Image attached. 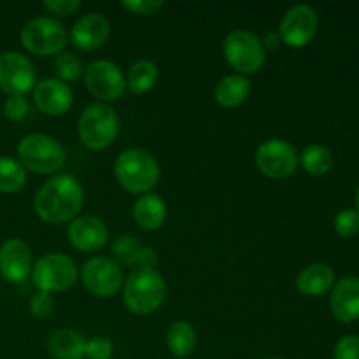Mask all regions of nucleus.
Segmentation results:
<instances>
[{
    "mask_svg": "<svg viewBox=\"0 0 359 359\" xmlns=\"http://www.w3.org/2000/svg\"><path fill=\"white\" fill-rule=\"evenodd\" d=\"M84 205V189L70 174L53 175L41 186L34 198V210L39 219L49 224L74 221Z\"/></svg>",
    "mask_w": 359,
    "mask_h": 359,
    "instance_id": "1",
    "label": "nucleus"
},
{
    "mask_svg": "<svg viewBox=\"0 0 359 359\" xmlns=\"http://www.w3.org/2000/svg\"><path fill=\"white\" fill-rule=\"evenodd\" d=\"M116 181L126 191L146 195L160 181V165L156 158L140 147H130L118 154L114 161Z\"/></svg>",
    "mask_w": 359,
    "mask_h": 359,
    "instance_id": "2",
    "label": "nucleus"
},
{
    "mask_svg": "<svg viewBox=\"0 0 359 359\" xmlns=\"http://www.w3.org/2000/svg\"><path fill=\"white\" fill-rule=\"evenodd\" d=\"M167 297V283L154 269H137L123 284V302L132 314L156 312Z\"/></svg>",
    "mask_w": 359,
    "mask_h": 359,
    "instance_id": "3",
    "label": "nucleus"
},
{
    "mask_svg": "<svg viewBox=\"0 0 359 359\" xmlns=\"http://www.w3.org/2000/svg\"><path fill=\"white\" fill-rule=\"evenodd\" d=\"M119 133V116L109 104H90L77 119V135L91 151H104Z\"/></svg>",
    "mask_w": 359,
    "mask_h": 359,
    "instance_id": "4",
    "label": "nucleus"
},
{
    "mask_svg": "<svg viewBox=\"0 0 359 359\" xmlns=\"http://www.w3.org/2000/svg\"><path fill=\"white\" fill-rule=\"evenodd\" d=\"M18 161L25 167V170H32L35 174H55L65 165L67 153L65 147L46 133H30L23 137L18 144Z\"/></svg>",
    "mask_w": 359,
    "mask_h": 359,
    "instance_id": "5",
    "label": "nucleus"
},
{
    "mask_svg": "<svg viewBox=\"0 0 359 359\" xmlns=\"http://www.w3.org/2000/svg\"><path fill=\"white\" fill-rule=\"evenodd\" d=\"M21 46L37 56L60 55L69 42L65 27L51 16H37L28 20L20 32Z\"/></svg>",
    "mask_w": 359,
    "mask_h": 359,
    "instance_id": "6",
    "label": "nucleus"
},
{
    "mask_svg": "<svg viewBox=\"0 0 359 359\" xmlns=\"http://www.w3.org/2000/svg\"><path fill=\"white\" fill-rule=\"evenodd\" d=\"M223 55L228 65L245 77L258 72L266 60V51L263 48L262 39L244 28L230 32L224 37Z\"/></svg>",
    "mask_w": 359,
    "mask_h": 359,
    "instance_id": "7",
    "label": "nucleus"
},
{
    "mask_svg": "<svg viewBox=\"0 0 359 359\" xmlns=\"http://www.w3.org/2000/svg\"><path fill=\"white\" fill-rule=\"evenodd\" d=\"M79 277L76 262L62 252H49L41 256L32 269V280L39 291L62 293L72 287Z\"/></svg>",
    "mask_w": 359,
    "mask_h": 359,
    "instance_id": "8",
    "label": "nucleus"
},
{
    "mask_svg": "<svg viewBox=\"0 0 359 359\" xmlns=\"http://www.w3.org/2000/svg\"><path fill=\"white\" fill-rule=\"evenodd\" d=\"M81 280L88 293L97 298H111L123 287V270L109 256H93L81 269Z\"/></svg>",
    "mask_w": 359,
    "mask_h": 359,
    "instance_id": "9",
    "label": "nucleus"
},
{
    "mask_svg": "<svg viewBox=\"0 0 359 359\" xmlns=\"http://www.w3.org/2000/svg\"><path fill=\"white\" fill-rule=\"evenodd\" d=\"M84 84L88 91L102 104L116 102L125 95L126 77L114 62L95 60L84 70Z\"/></svg>",
    "mask_w": 359,
    "mask_h": 359,
    "instance_id": "10",
    "label": "nucleus"
},
{
    "mask_svg": "<svg viewBox=\"0 0 359 359\" xmlns=\"http://www.w3.org/2000/svg\"><path fill=\"white\" fill-rule=\"evenodd\" d=\"M319 30V16L309 4L290 7L279 25V37L290 48H305L316 39Z\"/></svg>",
    "mask_w": 359,
    "mask_h": 359,
    "instance_id": "11",
    "label": "nucleus"
},
{
    "mask_svg": "<svg viewBox=\"0 0 359 359\" xmlns=\"http://www.w3.org/2000/svg\"><path fill=\"white\" fill-rule=\"evenodd\" d=\"M35 84H37V74L28 56L18 51L0 53V90L7 93V97L13 95L25 97V93L34 90Z\"/></svg>",
    "mask_w": 359,
    "mask_h": 359,
    "instance_id": "12",
    "label": "nucleus"
},
{
    "mask_svg": "<svg viewBox=\"0 0 359 359\" xmlns=\"http://www.w3.org/2000/svg\"><path fill=\"white\" fill-rule=\"evenodd\" d=\"M298 153L283 139H270L256 151V167L270 179H286L298 168Z\"/></svg>",
    "mask_w": 359,
    "mask_h": 359,
    "instance_id": "13",
    "label": "nucleus"
},
{
    "mask_svg": "<svg viewBox=\"0 0 359 359\" xmlns=\"http://www.w3.org/2000/svg\"><path fill=\"white\" fill-rule=\"evenodd\" d=\"M34 269L30 245L21 238H7L0 245V276L11 284H20Z\"/></svg>",
    "mask_w": 359,
    "mask_h": 359,
    "instance_id": "14",
    "label": "nucleus"
},
{
    "mask_svg": "<svg viewBox=\"0 0 359 359\" xmlns=\"http://www.w3.org/2000/svg\"><path fill=\"white\" fill-rule=\"evenodd\" d=\"M67 238L81 252H97L109 242V228L100 217L79 216L70 221Z\"/></svg>",
    "mask_w": 359,
    "mask_h": 359,
    "instance_id": "15",
    "label": "nucleus"
},
{
    "mask_svg": "<svg viewBox=\"0 0 359 359\" xmlns=\"http://www.w3.org/2000/svg\"><path fill=\"white\" fill-rule=\"evenodd\" d=\"M111 37V21L100 13H88L74 23L70 42L79 51H95Z\"/></svg>",
    "mask_w": 359,
    "mask_h": 359,
    "instance_id": "16",
    "label": "nucleus"
},
{
    "mask_svg": "<svg viewBox=\"0 0 359 359\" xmlns=\"http://www.w3.org/2000/svg\"><path fill=\"white\" fill-rule=\"evenodd\" d=\"M34 102L46 116H63L74 104V93L69 84L56 77H48L35 84Z\"/></svg>",
    "mask_w": 359,
    "mask_h": 359,
    "instance_id": "17",
    "label": "nucleus"
},
{
    "mask_svg": "<svg viewBox=\"0 0 359 359\" xmlns=\"http://www.w3.org/2000/svg\"><path fill=\"white\" fill-rule=\"evenodd\" d=\"M330 309L337 321L354 323L359 319V277H344L333 286Z\"/></svg>",
    "mask_w": 359,
    "mask_h": 359,
    "instance_id": "18",
    "label": "nucleus"
},
{
    "mask_svg": "<svg viewBox=\"0 0 359 359\" xmlns=\"http://www.w3.org/2000/svg\"><path fill=\"white\" fill-rule=\"evenodd\" d=\"M133 221L146 231H156L167 221V203L154 193L140 195L133 202Z\"/></svg>",
    "mask_w": 359,
    "mask_h": 359,
    "instance_id": "19",
    "label": "nucleus"
},
{
    "mask_svg": "<svg viewBox=\"0 0 359 359\" xmlns=\"http://www.w3.org/2000/svg\"><path fill=\"white\" fill-rule=\"evenodd\" d=\"M335 284V272L326 263H312L297 277V290L304 297L316 298L328 293Z\"/></svg>",
    "mask_w": 359,
    "mask_h": 359,
    "instance_id": "20",
    "label": "nucleus"
},
{
    "mask_svg": "<svg viewBox=\"0 0 359 359\" xmlns=\"http://www.w3.org/2000/svg\"><path fill=\"white\" fill-rule=\"evenodd\" d=\"M48 351L53 359H84L86 339L74 328H58L49 335Z\"/></svg>",
    "mask_w": 359,
    "mask_h": 359,
    "instance_id": "21",
    "label": "nucleus"
},
{
    "mask_svg": "<svg viewBox=\"0 0 359 359\" xmlns=\"http://www.w3.org/2000/svg\"><path fill=\"white\" fill-rule=\"evenodd\" d=\"M251 93V81L241 74H230L216 84L214 98L224 109H235L244 104Z\"/></svg>",
    "mask_w": 359,
    "mask_h": 359,
    "instance_id": "22",
    "label": "nucleus"
},
{
    "mask_svg": "<svg viewBox=\"0 0 359 359\" xmlns=\"http://www.w3.org/2000/svg\"><path fill=\"white\" fill-rule=\"evenodd\" d=\"M168 351L174 354L175 359H184L193 354L196 347V330L188 321H175L168 328L165 337Z\"/></svg>",
    "mask_w": 359,
    "mask_h": 359,
    "instance_id": "23",
    "label": "nucleus"
},
{
    "mask_svg": "<svg viewBox=\"0 0 359 359\" xmlns=\"http://www.w3.org/2000/svg\"><path fill=\"white\" fill-rule=\"evenodd\" d=\"M158 77H160V72H158L156 63L146 58L137 60V62L132 63V67L128 69L126 88H130L132 93L144 95L156 86Z\"/></svg>",
    "mask_w": 359,
    "mask_h": 359,
    "instance_id": "24",
    "label": "nucleus"
},
{
    "mask_svg": "<svg viewBox=\"0 0 359 359\" xmlns=\"http://www.w3.org/2000/svg\"><path fill=\"white\" fill-rule=\"evenodd\" d=\"M298 161H300L302 168L307 174L314 175V177H321L326 175L333 167V154L332 151L321 144H311L298 154Z\"/></svg>",
    "mask_w": 359,
    "mask_h": 359,
    "instance_id": "25",
    "label": "nucleus"
},
{
    "mask_svg": "<svg viewBox=\"0 0 359 359\" xmlns=\"http://www.w3.org/2000/svg\"><path fill=\"white\" fill-rule=\"evenodd\" d=\"M27 184V170L14 158H0V193H18Z\"/></svg>",
    "mask_w": 359,
    "mask_h": 359,
    "instance_id": "26",
    "label": "nucleus"
},
{
    "mask_svg": "<svg viewBox=\"0 0 359 359\" xmlns=\"http://www.w3.org/2000/svg\"><path fill=\"white\" fill-rule=\"evenodd\" d=\"M144 245L140 241L133 235H121L112 244V255H114V262L119 266H135L139 265V256L142 252Z\"/></svg>",
    "mask_w": 359,
    "mask_h": 359,
    "instance_id": "27",
    "label": "nucleus"
},
{
    "mask_svg": "<svg viewBox=\"0 0 359 359\" xmlns=\"http://www.w3.org/2000/svg\"><path fill=\"white\" fill-rule=\"evenodd\" d=\"M55 72L58 76L60 81L63 83H76L81 79V76H84V69L81 60L77 58V55L74 53L62 51L60 55H56L55 58Z\"/></svg>",
    "mask_w": 359,
    "mask_h": 359,
    "instance_id": "28",
    "label": "nucleus"
},
{
    "mask_svg": "<svg viewBox=\"0 0 359 359\" xmlns=\"http://www.w3.org/2000/svg\"><path fill=\"white\" fill-rule=\"evenodd\" d=\"M333 228L344 238L356 237L359 233V212L354 209L340 210L333 221Z\"/></svg>",
    "mask_w": 359,
    "mask_h": 359,
    "instance_id": "29",
    "label": "nucleus"
},
{
    "mask_svg": "<svg viewBox=\"0 0 359 359\" xmlns=\"http://www.w3.org/2000/svg\"><path fill=\"white\" fill-rule=\"evenodd\" d=\"M4 116H6L9 121H21V119L27 118L28 111H30V105L28 100L21 95H13V97H7L6 102L2 105Z\"/></svg>",
    "mask_w": 359,
    "mask_h": 359,
    "instance_id": "30",
    "label": "nucleus"
},
{
    "mask_svg": "<svg viewBox=\"0 0 359 359\" xmlns=\"http://www.w3.org/2000/svg\"><path fill=\"white\" fill-rule=\"evenodd\" d=\"M30 312L37 319H48L49 316H53V312H55V298H53V294L37 291L30 298Z\"/></svg>",
    "mask_w": 359,
    "mask_h": 359,
    "instance_id": "31",
    "label": "nucleus"
},
{
    "mask_svg": "<svg viewBox=\"0 0 359 359\" xmlns=\"http://www.w3.org/2000/svg\"><path fill=\"white\" fill-rule=\"evenodd\" d=\"M114 354V346L105 337H93L86 340V354L88 359H111Z\"/></svg>",
    "mask_w": 359,
    "mask_h": 359,
    "instance_id": "32",
    "label": "nucleus"
},
{
    "mask_svg": "<svg viewBox=\"0 0 359 359\" xmlns=\"http://www.w3.org/2000/svg\"><path fill=\"white\" fill-rule=\"evenodd\" d=\"M121 7L137 16H153L158 11L163 9L165 2L163 0H123Z\"/></svg>",
    "mask_w": 359,
    "mask_h": 359,
    "instance_id": "33",
    "label": "nucleus"
},
{
    "mask_svg": "<svg viewBox=\"0 0 359 359\" xmlns=\"http://www.w3.org/2000/svg\"><path fill=\"white\" fill-rule=\"evenodd\" d=\"M333 359H359V337L346 335L335 344Z\"/></svg>",
    "mask_w": 359,
    "mask_h": 359,
    "instance_id": "34",
    "label": "nucleus"
},
{
    "mask_svg": "<svg viewBox=\"0 0 359 359\" xmlns=\"http://www.w3.org/2000/svg\"><path fill=\"white\" fill-rule=\"evenodd\" d=\"M44 9L48 11L49 14H55V16H70V14L76 13L81 7L79 0H46Z\"/></svg>",
    "mask_w": 359,
    "mask_h": 359,
    "instance_id": "35",
    "label": "nucleus"
},
{
    "mask_svg": "<svg viewBox=\"0 0 359 359\" xmlns=\"http://www.w3.org/2000/svg\"><path fill=\"white\" fill-rule=\"evenodd\" d=\"M158 263V252L153 248H144L139 256V269H154Z\"/></svg>",
    "mask_w": 359,
    "mask_h": 359,
    "instance_id": "36",
    "label": "nucleus"
},
{
    "mask_svg": "<svg viewBox=\"0 0 359 359\" xmlns=\"http://www.w3.org/2000/svg\"><path fill=\"white\" fill-rule=\"evenodd\" d=\"M262 42H263V48H265V51L266 49H276V48H279L280 37H279V34H269Z\"/></svg>",
    "mask_w": 359,
    "mask_h": 359,
    "instance_id": "37",
    "label": "nucleus"
},
{
    "mask_svg": "<svg viewBox=\"0 0 359 359\" xmlns=\"http://www.w3.org/2000/svg\"><path fill=\"white\" fill-rule=\"evenodd\" d=\"M356 210L359 212V184H358V189H356Z\"/></svg>",
    "mask_w": 359,
    "mask_h": 359,
    "instance_id": "38",
    "label": "nucleus"
},
{
    "mask_svg": "<svg viewBox=\"0 0 359 359\" xmlns=\"http://www.w3.org/2000/svg\"><path fill=\"white\" fill-rule=\"evenodd\" d=\"M265 359H283V358H265Z\"/></svg>",
    "mask_w": 359,
    "mask_h": 359,
    "instance_id": "39",
    "label": "nucleus"
},
{
    "mask_svg": "<svg viewBox=\"0 0 359 359\" xmlns=\"http://www.w3.org/2000/svg\"><path fill=\"white\" fill-rule=\"evenodd\" d=\"M184 359H188V358H184Z\"/></svg>",
    "mask_w": 359,
    "mask_h": 359,
    "instance_id": "40",
    "label": "nucleus"
}]
</instances>
